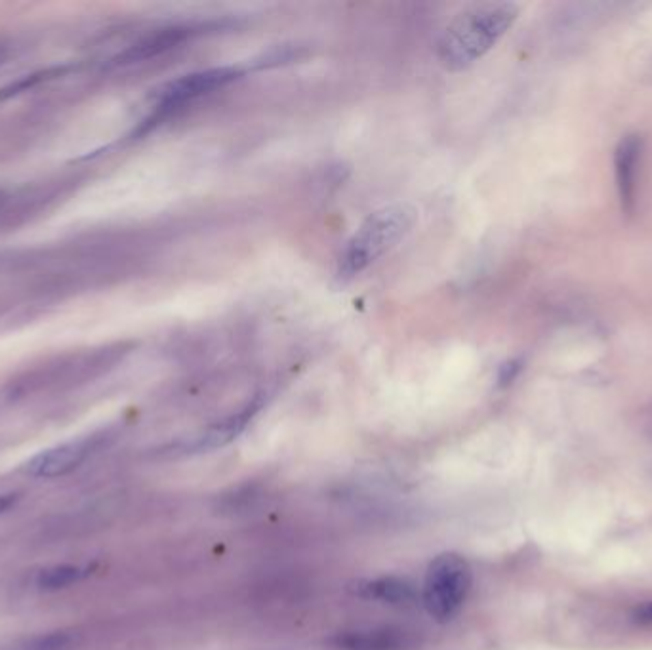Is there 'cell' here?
Instances as JSON below:
<instances>
[{
  "label": "cell",
  "instance_id": "1",
  "mask_svg": "<svg viewBox=\"0 0 652 650\" xmlns=\"http://www.w3.org/2000/svg\"><path fill=\"white\" fill-rule=\"evenodd\" d=\"M519 16L513 2H481L464 10L445 29L437 44V58L449 71L468 69L500 41Z\"/></svg>",
  "mask_w": 652,
  "mask_h": 650
},
{
  "label": "cell",
  "instance_id": "3",
  "mask_svg": "<svg viewBox=\"0 0 652 650\" xmlns=\"http://www.w3.org/2000/svg\"><path fill=\"white\" fill-rule=\"evenodd\" d=\"M471 590V569L458 553H443L429 563L424 607L437 622H449L464 607Z\"/></svg>",
  "mask_w": 652,
  "mask_h": 650
},
{
  "label": "cell",
  "instance_id": "5",
  "mask_svg": "<svg viewBox=\"0 0 652 650\" xmlns=\"http://www.w3.org/2000/svg\"><path fill=\"white\" fill-rule=\"evenodd\" d=\"M218 29H222V23H218V21L184 23V25L164 27V29H159V31L143 37L142 41L128 46L123 54H119L113 60V65H130V63H140V61L157 58L172 48H178L184 42L206 35V33H212V31H218Z\"/></svg>",
  "mask_w": 652,
  "mask_h": 650
},
{
  "label": "cell",
  "instance_id": "7",
  "mask_svg": "<svg viewBox=\"0 0 652 650\" xmlns=\"http://www.w3.org/2000/svg\"><path fill=\"white\" fill-rule=\"evenodd\" d=\"M643 140L637 134L622 138L614 151V176L622 212L632 216L637 204V168L641 161Z\"/></svg>",
  "mask_w": 652,
  "mask_h": 650
},
{
  "label": "cell",
  "instance_id": "15",
  "mask_svg": "<svg viewBox=\"0 0 652 650\" xmlns=\"http://www.w3.org/2000/svg\"><path fill=\"white\" fill-rule=\"evenodd\" d=\"M20 496L18 494H0V515L6 513L8 509L14 508L18 504Z\"/></svg>",
  "mask_w": 652,
  "mask_h": 650
},
{
  "label": "cell",
  "instance_id": "9",
  "mask_svg": "<svg viewBox=\"0 0 652 650\" xmlns=\"http://www.w3.org/2000/svg\"><path fill=\"white\" fill-rule=\"evenodd\" d=\"M262 405H264V397L262 395L254 397L239 412H235V414L224 418L222 422L208 427L203 435L191 445V448L193 450H210V448L224 447L227 443H231L235 437H239L245 431L246 426L250 424V420L260 412Z\"/></svg>",
  "mask_w": 652,
  "mask_h": 650
},
{
  "label": "cell",
  "instance_id": "2",
  "mask_svg": "<svg viewBox=\"0 0 652 650\" xmlns=\"http://www.w3.org/2000/svg\"><path fill=\"white\" fill-rule=\"evenodd\" d=\"M414 224L416 210L410 204H391L370 214L340 254L338 277L353 279L376 264L407 237Z\"/></svg>",
  "mask_w": 652,
  "mask_h": 650
},
{
  "label": "cell",
  "instance_id": "16",
  "mask_svg": "<svg viewBox=\"0 0 652 650\" xmlns=\"http://www.w3.org/2000/svg\"><path fill=\"white\" fill-rule=\"evenodd\" d=\"M4 204H6V195H4V193H0V210L4 208Z\"/></svg>",
  "mask_w": 652,
  "mask_h": 650
},
{
  "label": "cell",
  "instance_id": "4",
  "mask_svg": "<svg viewBox=\"0 0 652 650\" xmlns=\"http://www.w3.org/2000/svg\"><path fill=\"white\" fill-rule=\"evenodd\" d=\"M243 75L245 69L235 65H225V67H212L197 73H189L176 81L168 82L159 90L155 111L147 121L143 122L140 134L159 124V121H164L166 117H170L174 111L182 109L187 103L195 102L206 94H212L227 84L241 79Z\"/></svg>",
  "mask_w": 652,
  "mask_h": 650
},
{
  "label": "cell",
  "instance_id": "13",
  "mask_svg": "<svg viewBox=\"0 0 652 650\" xmlns=\"http://www.w3.org/2000/svg\"><path fill=\"white\" fill-rule=\"evenodd\" d=\"M67 71V67H54V69H46V71H41V73H33V75H25L21 77L20 81L12 82L4 88H0V102L12 98V96H18L21 92L41 84V82L48 81V79H54L58 75H62Z\"/></svg>",
  "mask_w": 652,
  "mask_h": 650
},
{
  "label": "cell",
  "instance_id": "10",
  "mask_svg": "<svg viewBox=\"0 0 652 650\" xmlns=\"http://www.w3.org/2000/svg\"><path fill=\"white\" fill-rule=\"evenodd\" d=\"M357 591L365 599L382 601L388 605H410L416 599L414 586L405 578H397V576H382V578H374V580H365L363 584H359Z\"/></svg>",
  "mask_w": 652,
  "mask_h": 650
},
{
  "label": "cell",
  "instance_id": "8",
  "mask_svg": "<svg viewBox=\"0 0 652 650\" xmlns=\"http://www.w3.org/2000/svg\"><path fill=\"white\" fill-rule=\"evenodd\" d=\"M334 645L340 650H410L416 645V641L410 631L399 628H370L338 633Z\"/></svg>",
  "mask_w": 652,
  "mask_h": 650
},
{
  "label": "cell",
  "instance_id": "14",
  "mask_svg": "<svg viewBox=\"0 0 652 650\" xmlns=\"http://www.w3.org/2000/svg\"><path fill=\"white\" fill-rule=\"evenodd\" d=\"M519 368H521V365H519L517 361H510V363H506V365L502 366V370H500V384H502V386L510 384L511 380L517 376Z\"/></svg>",
  "mask_w": 652,
  "mask_h": 650
},
{
  "label": "cell",
  "instance_id": "6",
  "mask_svg": "<svg viewBox=\"0 0 652 650\" xmlns=\"http://www.w3.org/2000/svg\"><path fill=\"white\" fill-rule=\"evenodd\" d=\"M98 443H100V439L96 435H92V437H82L77 441L63 443L60 447L48 448L44 452H39L37 456H33L25 464L23 471L35 479L62 477L65 473L79 468L82 462L92 454V450L98 447Z\"/></svg>",
  "mask_w": 652,
  "mask_h": 650
},
{
  "label": "cell",
  "instance_id": "11",
  "mask_svg": "<svg viewBox=\"0 0 652 650\" xmlns=\"http://www.w3.org/2000/svg\"><path fill=\"white\" fill-rule=\"evenodd\" d=\"M86 576V570L75 565H60L52 569L41 570L37 576V588L46 591L62 590L77 584Z\"/></svg>",
  "mask_w": 652,
  "mask_h": 650
},
{
  "label": "cell",
  "instance_id": "12",
  "mask_svg": "<svg viewBox=\"0 0 652 650\" xmlns=\"http://www.w3.org/2000/svg\"><path fill=\"white\" fill-rule=\"evenodd\" d=\"M81 641L79 633L73 631H54V633H46V635H37L33 639H29L23 650H69L75 649Z\"/></svg>",
  "mask_w": 652,
  "mask_h": 650
}]
</instances>
